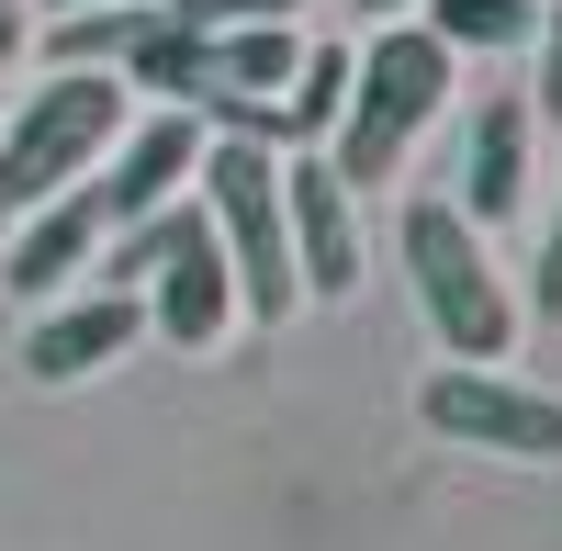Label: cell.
I'll return each mask as SVG.
<instances>
[{
    "label": "cell",
    "instance_id": "cell-1",
    "mask_svg": "<svg viewBox=\"0 0 562 551\" xmlns=\"http://www.w3.org/2000/svg\"><path fill=\"white\" fill-rule=\"evenodd\" d=\"M450 79H461V57H450L428 23L371 34L360 57H349V102H338V135H326V169H338L349 192L371 203V192H383V180L416 158V135L450 113Z\"/></svg>",
    "mask_w": 562,
    "mask_h": 551
},
{
    "label": "cell",
    "instance_id": "cell-2",
    "mask_svg": "<svg viewBox=\"0 0 562 551\" xmlns=\"http://www.w3.org/2000/svg\"><path fill=\"white\" fill-rule=\"evenodd\" d=\"M124 124H135V79L124 68H45V90H23V113L0 124V225H23L34 203L79 192L113 158Z\"/></svg>",
    "mask_w": 562,
    "mask_h": 551
},
{
    "label": "cell",
    "instance_id": "cell-3",
    "mask_svg": "<svg viewBox=\"0 0 562 551\" xmlns=\"http://www.w3.org/2000/svg\"><path fill=\"white\" fill-rule=\"evenodd\" d=\"M102 282L147 304V327L169 349H214L225 327H237V270H225L214 214L192 192L158 203V214H135V225H113V237H102Z\"/></svg>",
    "mask_w": 562,
    "mask_h": 551
},
{
    "label": "cell",
    "instance_id": "cell-4",
    "mask_svg": "<svg viewBox=\"0 0 562 551\" xmlns=\"http://www.w3.org/2000/svg\"><path fill=\"white\" fill-rule=\"evenodd\" d=\"M192 203L214 214V248L237 270V315L293 327L304 315V270H293V214H281V147L270 135H203Z\"/></svg>",
    "mask_w": 562,
    "mask_h": 551
},
{
    "label": "cell",
    "instance_id": "cell-5",
    "mask_svg": "<svg viewBox=\"0 0 562 551\" xmlns=\"http://www.w3.org/2000/svg\"><path fill=\"white\" fill-rule=\"evenodd\" d=\"M405 293H416V315H428L439 360H506V349H518V315L529 304L506 293L484 225L461 214L450 192H416L405 203Z\"/></svg>",
    "mask_w": 562,
    "mask_h": 551
},
{
    "label": "cell",
    "instance_id": "cell-6",
    "mask_svg": "<svg viewBox=\"0 0 562 551\" xmlns=\"http://www.w3.org/2000/svg\"><path fill=\"white\" fill-rule=\"evenodd\" d=\"M416 417H428L450 450H484V462H562V394L506 383L495 360H450V372L416 383Z\"/></svg>",
    "mask_w": 562,
    "mask_h": 551
},
{
    "label": "cell",
    "instance_id": "cell-7",
    "mask_svg": "<svg viewBox=\"0 0 562 551\" xmlns=\"http://www.w3.org/2000/svg\"><path fill=\"white\" fill-rule=\"evenodd\" d=\"M281 214H293L304 304H349V293H360V192L326 169V147H293V158H281Z\"/></svg>",
    "mask_w": 562,
    "mask_h": 551
},
{
    "label": "cell",
    "instance_id": "cell-8",
    "mask_svg": "<svg viewBox=\"0 0 562 551\" xmlns=\"http://www.w3.org/2000/svg\"><path fill=\"white\" fill-rule=\"evenodd\" d=\"M203 113L192 102H147L124 135H113V158L90 169V192H102V214L113 225H135V214H158V203H180L192 192V169H203Z\"/></svg>",
    "mask_w": 562,
    "mask_h": 551
},
{
    "label": "cell",
    "instance_id": "cell-9",
    "mask_svg": "<svg viewBox=\"0 0 562 551\" xmlns=\"http://www.w3.org/2000/svg\"><path fill=\"white\" fill-rule=\"evenodd\" d=\"M135 338H147V304L113 293V282H90V293H57L23 327V372L34 383H90V372H113Z\"/></svg>",
    "mask_w": 562,
    "mask_h": 551
},
{
    "label": "cell",
    "instance_id": "cell-10",
    "mask_svg": "<svg viewBox=\"0 0 562 551\" xmlns=\"http://www.w3.org/2000/svg\"><path fill=\"white\" fill-rule=\"evenodd\" d=\"M102 237H113V214H102V192H57V203H34L23 225H0V282H12L23 304H57L90 259H102Z\"/></svg>",
    "mask_w": 562,
    "mask_h": 551
},
{
    "label": "cell",
    "instance_id": "cell-11",
    "mask_svg": "<svg viewBox=\"0 0 562 551\" xmlns=\"http://www.w3.org/2000/svg\"><path fill=\"white\" fill-rule=\"evenodd\" d=\"M529 102H518V90H484V102H473V124H461V214H473V225H518L529 214Z\"/></svg>",
    "mask_w": 562,
    "mask_h": 551
},
{
    "label": "cell",
    "instance_id": "cell-12",
    "mask_svg": "<svg viewBox=\"0 0 562 551\" xmlns=\"http://www.w3.org/2000/svg\"><path fill=\"white\" fill-rule=\"evenodd\" d=\"M158 0H90V12H57L45 23V68H124L135 34H147Z\"/></svg>",
    "mask_w": 562,
    "mask_h": 551
},
{
    "label": "cell",
    "instance_id": "cell-13",
    "mask_svg": "<svg viewBox=\"0 0 562 551\" xmlns=\"http://www.w3.org/2000/svg\"><path fill=\"white\" fill-rule=\"evenodd\" d=\"M338 102H349V45H304L293 90H281V147H326V135H338Z\"/></svg>",
    "mask_w": 562,
    "mask_h": 551
},
{
    "label": "cell",
    "instance_id": "cell-14",
    "mask_svg": "<svg viewBox=\"0 0 562 551\" xmlns=\"http://www.w3.org/2000/svg\"><path fill=\"white\" fill-rule=\"evenodd\" d=\"M428 34L450 57H518L540 34V0H428Z\"/></svg>",
    "mask_w": 562,
    "mask_h": 551
},
{
    "label": "cell",
    "instance_id": "cell-15",
    "mask_svg": "<svg viewBox=\"0 0 562 551\" xmlns=\"http://www.w3.org/2000/svg\"><path fill=\"white\" fill-rule=\"evenodd\" d=\"M304 0H158V23L180 34H225V23H293Z\"/></svg>",
    "mask_w": 562,
    "mask_h": 551
},
{
    "label": "cell",
    "instance_id": "cell-16",
    "mask_svg": "<svg viewBox=\"0 0 562 551\" xmlns=\"http://www.w3.org/2000/svg\"><path fill=\"white\" fill-rule=\"evenodd\" d=\"M529 45H540V102H529V124H540V135H562V12H540V34H529Z\"/></svg>",
    "mask_w": 562,
    "mask_h": 551
},
{
    "label": "cell",
    "instance_id": "cell-17",
    "mask_svg": "<svg viewBox=\"0 0 562 551\" xmlns=\"http://www.w3.org/2000/svg\"><path fill=\"white\" fill-rule=\"evenodd\" d=\"M529 304L562 327V192H551V225H540V282H529Z\"/></svg>",
    "mask_w": 562,
    "mask_h": 551
},
{
    "label": "cell",
    "instance_id": "cell-18",
    "mask_svg": "<svg viewBox=\"0 0 562 551\" xmlns=\"http://www.w3.org/2000/svg\"><path fill=\"white\" fill-rule=\"evenodd\" d=\"M23 45H34V12H23V0H0V68H12Z\"/></svg>",
    "mask_w": 562,
    "mask_h": 551
},
{
    "label": "cell",
    "instance_id": "cell-19",
    "mask_svg": "<svg viewBox=\"0 0 562 551\" xmlns=\"http://www.w3.org/2000/svg\"><path fill=\"white\" fill-rule=\"evenodd\" d=\"M45 12H90V0H45Z\"/></svg>",
    "mask_w": 562,
    "mask_h": 551
},
{
    "label": "cell",
    "instance_id": "cell-20",
    "mask_svg": "<svg viewBox=\"0 0 562 551\" xmlns=\"http://www.w3.org/2000/svg\"><path fill=\"white\" fill-rule=\"evenodd\" d=\"M360 12H394V0H360Z\"/></svg>",
    "mask_w": 562,
    "mask_h": 551
}]
</instances>
